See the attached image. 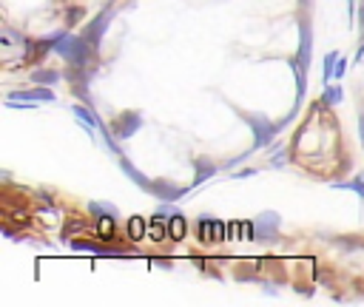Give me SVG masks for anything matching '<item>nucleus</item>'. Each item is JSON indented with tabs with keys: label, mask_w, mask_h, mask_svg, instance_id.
Returning a JSON list of instances; mask_svg holds the SVG:
<instances>
[{
	"label": "nucleus",
	"mask_w": 364,
	"mask_h": 307,
	"mask_svg": "<svg viewBox=\"0 0 364 307\" xmlns=\"http://www.w3.org/2000/svg\"><path fill=\"white\" fill-rule=\"evenodd\" d=\"M54 51L71 65V68H85L91 63V43L82 34H68V31H57V43Z\"/></svg>",
	"instance_id": "nucleus-1"
},
{
	"label": "nucleus",
	"mask_w": 364,
	"mask_h": 307,
	"mask_svg": "<svg viewBox=\"0 0 364 307\" xmlns=\"http://www.w3.org/2000/svg\"><path fill=\"white\" fill-rule=\"evenodd\" d=\"M245 117V122L250 125V134H253V151H259V148H267L273 139H276V134H279V122H273L270 117H264V114H242Z\"/></svg>",
	"instance_id": "nucleus-2"
},
{
	"label": "nucleus",
	"mask_w": 364,
	"mask_h": 307,
	"mask_svg": "<svg viewBox=\"0 0 364 307\" xmlns=\"http://www.w3.org/2000/svg\"><path fill=\"white\" fill-rule=\"evenodd\" d=\"M40 102H54L51 85L20 88V91H9V94H6V105H11V108H37Z\"/></svg>",
	"instance_id": "nucleus-3"
},
{
	"label": "nucleus",
	"mask_w": 364,
	"mask_h": 307,
	"mask_svg": "<svg viewBox=\"0 0 364 307\" xmlns=\"http://www.w3.org/2000/svg\"><path fill=\"white\" fill-rule=\"evenodd\" d=\"M279 225H282V216L276 210H262L253 219V239L256 242H273L279 236Z\"/></svg>",
	"instance_id": "nucleus-4"
},
{
	"label": "nucleus",
	"mask_w": 364,
	"mask_h": 307,
	"mask_svg": "<svg viewBox=\"0 0 364 307\" xmlns=\"http://www.w3.org/2000/svg\"><path fill=\"white\" fill-rule=\"evenodd\" d=\"M139 128H142V114H139V111H122V114H117L114 122H111L114 139H131Z\"/></svg>",
	"instance_id": "nucleus-5"
},
{
	"label": "nucleus",
	"mask_w": 364,
	"mask_h": 307,
	"mask_svg": "<svg viewBox=\"0 0 364 307\" xmlns=\"http://www.w3.org/2000/svg\"><path fill=\"white\" fill-rule=\"evenodd\" d=\"M111 17H114V9H102V11H100L97 17H91V23L85 26L82 37L91 43L94 51L100 48V43H102V37H105V31H108V26H111Z\"/></svg>",
	"instance_id": "nucleus-6"
},
{
	"label": "nucleus",
	"mask_w": 364,
	"mask_h": 307,
	"mask_svg": "<svg viewBox=\"0 0 364 307\" xmlns=\"http://www.w3.org/2000/svg\"><path fill=\"white\" fill-rule=\"evenodd\" d=\"M296 60L310 68V60H313V26L307 17L299 20V48H296Z\"/></svg>",
	"instance_id": "nucleus-7"
},
{
	"label": "nucleus",
	"mask_w": 364,
	"mask_h": 307,
	"mask_svg": "<svg viewBox=\"0 0 364 307\" xmlns=\"http://www.w3.org/2000/svg\"><path fill=\"white\" fill-rule=\"evenodd\" d=\"M148 193H151V196H156L159 202H176V199H182V196L188 193V188L173 185L171 179H151Z\"/></svg>",
	"instance_id": "nucleus-8"
},
{
	"label": "nucleus",
	"mask_w": 364,
	"mask_h": 307,
	"mask_svg": "<svg viewBox=\"0 0 364 307\" xmlns=\"http://www.w3.org/2000/svg\"><path fill=\"white\" fill-rule=\"evenodd\" d=\"M54 43H57V31H54L51 37H46V40H23V45H26L23 63H40V60L54 48Z\"/></svg>",
	"instance_id": "nucleus-9"
},
{
	"label": "nucleus",
	"mask_w": 364,
	"mask_h": 307,
	"mask_svg": "<svg viewBox=\"0 0 364 307\" xmlns=\"http://www.w3.org/2000/svg\"><path fill=\"white\" fill-rule=\"evenodd\" d=\"M216 171H219L216 162H210V159H205V156H196V159H193V188L202 185V182H208V179H213Z\"/></svg>",
	"instance_id": "nucleus-10"
},
{
	"label": "nucleus",
	"mask_w": 364,
	"mask_h": 307,
	"mask_svg": "<svg viewBox=\"0 0 364 307\" xmlns=\"http://www.w3.org/2000/svg\"><path fill=\"white\" fill-rule=\"evenodd\" d=\"M117 162H119L122 173H125V176H128L134 185H139L142 190H148V188H151V179H148V176H145V173H142V171H139V168H136V165H134L128 156H117Z\"/></svg>",
	"instance_id": "nucleus-11"
},
{
	"label": "nucleus",
	"mask_w": 364,
	"mask_h": 307,
	"mask_svg": "<svg viewBox=\"0 0 364 307\" xmlns=\"http://www.w3.org/2000/svg\"><path fill=\"white\" fill-rule=\"evenodd\" d=\"M185 233H188V219H185L182 213H173V216L168 219V236H171L173 242H179V239H185Z\"/></svg>",
	"instance_id": "nucleus-12"
},
{
	"label": "nucleus",
	"mask_w": 364,
	"mask_h": 307,
	"mask_svg": "<svg viewBox=\"0 0 364 307\" xmlns=\"http://www.w3.org/2000/svg\"><path fill=\"white\" fill-rule=\"evenodd\" d=\"M60 77H63V74H60V71H54V68H48V65H46V68H34V71H31V80H34V82H40V85H57V82H60Z\"/></svg>",
	"instance_id": "nucleus-13"
},
{
	"label": "nucleus",
	"mask_w": 364,
	"mask_h": 307,
	"mask_svg": "<svg viewBox=\"0 0 364 307\" xmlns=\"http://www.w3.org/2000/svg\"><path fill=\"white\" fill-rule=\"evenodd\" d=\"M148 236H151L154 242H162V239L168 236V219L156 213V216L148 222Z\"/></svg>",
	"instance_id": "nucleus-14"
},
{
	"label": "nucleus",
	"mask_w": 364,
	"mask_h": 307,
	"mask_svg": "<svg viewBox=\"0 0 364 307\" xmlns=\"http://www.w3.org/2000/svg\"><path fill=\"white\" fill-rule=\"evenodd\" d=\"M88 213H91L94 219H102V216L119 219V210H117V205H105V202H88Z\"/></svg>",
	"instance_id": "nucleus-15"
},
{
	"label": "nucleus",
	"mask_w": 364,
	"mask_h": 307,
	"mask_svg": "<svg viewBox=\"0 0 364 307\" xmlns=\"http://www.w3.org/2000/svg\"><path fill=\"white\" fill-rule=\"evenodd\" d=\"M341 99H344V88H341V85H324L321 102H324L327 108H336V105H341Z\"/></svg>",
	"instance_id": "nucleus-16"
},
{
	"label": "nucleus",
	"mask_w": 364,
	"mask_h": 307,
	"mask_svg": "<svg viewBox=\"0 0 364 307\" xmlns=\"http://www.w3.org/2000/svg\"><path fill=\"white\" fill-rule=\"evenodd\" d=\"M199 239L202 242H216V219L210 216H199Z\"/></svg>",
	"instance_id": "nucleus-17"
},
{
	"label": "nucleus",
	"mask_w": 364,
	"mask_h": 307,
	"mask_svg": "<svg viewBox=\"0 0 364 307\" xmlns=\"http://www.w3.org/2000/svg\"><path fill=\"white\" fill-rule=\"evenodd\" d=\"M145 233H148V222L139 219V216H131V219H128V239H131V242H139Z\"/></svg>",
	"instance_id": "nucleus-18"
},
{
	"label": "nucleus",
	"mask_w": 364,
	"mask_h": 307,
	"mask_svg": "<svg viewBox=\"0 0 364 307\" xmlns=\"http://www.w3.org/2000/svg\"><path fill=\"white\" fill-rule=\"evenodd\" d=\"M333 188H336V190H353L358 199H364V176L350 179V182H333Z\"/></svg>",
	"instance_id": "nucleus-19"
},
{
	"label": "nucleus",
	"mask_w": 364,
	"mask_h": 307,
	"mask_svg": "<svg viewBox=\"0 0 364 307\" xmlns=\"http://www.w3.org/2000/svg\"><path fill=\"white\" fill-rule=\"evenodd\" d=\"M97 230H100V236H102V239H111V236H114V230H117V219H111V216L97 219Z\"/></svg>",
	"instance_id": "nucleus-20"
},
{
	"label": "nucleus",
	"mask_w": 364,
	"mask_h": 307,
	"mask_svg": "<svg viewBox=\"0 0 364 307\" xmlns=\"http://www.w3.org/2000/svg\"><path fill=\"white\" fill-rule=\"evenodd\" d=\"M336 60H338V51H327V54H324V68H321V74H324V80H330V77H333V68H336Z\"/></svg>",
	"instance_id": "nucleus-21"
},
{
	"label": "nucleus",
	"mask_w": 364,
	"mask_h": 307,
	"mask_svg": "<svg viewBox=\"0 0 364 307\" xmlns=\"http://www.w3.org/2000/svg\"><path fill=\"white\" fill-rule=\"evenodd\" d=\"M71 247H77V250H94V253H102L100 247V242H88V239H71Z\"/></svg>",
	"instance_id": "nucleus-22"
},
{
	"label": "nucleus",
	"mask_w": 364,
	"mask_h": 307,
	"mask_svg": "<svg viewBox=\"0 0 364 307\" xmlns=\"http://www.w3.org/2000/svg\"><path fill=\"white\" fill-rule=\"evenodd\" d=\"M284 162H287V151L284 148H276V154H270V165L273 168H282Z\"/></svg>",
	"instance_id": "nucleus-23"
},
{
	"label": "nucleus",
	"mask_w": 364,
	"mask_h": 307,
	"mask_svg": "<svg viewBox=\"0 0 364 307\" xmlns=\"http://www.w3.org/2000/svg\"><path fill=\"white\" fill-rule=\"evenodd\" d=\"M156 213H159V216H165V219H171V216H173V213H179V210L173 208V202H159V205H156Z\"/></svg>",
	"instance_id": "nucleus-24"
},
{
	"label": "nucleus",
	"mask_w": 364,
	"mask_h": 307,
	"mask_svg": "<svg viewBox=\"0 0 364 307\" xmlns=\"http://www.w3.org/2000/svg\"><path fill=\"white\" fill-rule=\"evenodd\" d=\"M85 227H88L85 222H80V219H71V227H68V225L63 227V239H68V233H77V230H85Z\"/></svg>",
	"instance_id": "nucleus-25"
},
{
	"label": "nucleus",
	"mask_w": 364,
	"mask_h": 307,
	"mask_svg": "<svg viewBox=\"0 0 364 307\" xmlns=\"http://www.w3.org/2000/svg\"><path fill=\"white\" fill-rule=\"evenodd\" d=\"M347 65H350V63H347L344 57H338V60H336V68H333V77H336V80H341V77L347 74Z\"/></svg>",
	"instance_id": "nucleus-26"
},
{
	"label": "nucleus",
	"mask_w": 364,
	"mask_h": 307,
	"mask_svg": "<svg viewBox=\"0 0 364 307\" xmlns=\"http://www.w3.org/2000/svg\"><path fill=\"white\" fill-rule=\"evenodd\" d=\"M82 14H85V11H82L80 6H74V9H68V14H65V23H68V26H74V23H77Z\"/></svg>",
	"instance_id": "nucleus-27"
},
{
	"label": "nucleus",
	"mask_w": 364,
	"mask_h": 307,
	"mask_svg": "<svg viewBox=\"0 0 364 307\" xmlns=\"http://www.w3.org/2000/svg\"><path fill=\"white\" fill-rule=\"evenodd\" d=\"M256 173H259L256 168H245V171H239V173H233V176H236V179H247V176H256Z\"/></svg>",
	"instance_id": "nucleus-28"
},
{
	"label": "nucleus",
	"mask_w": 364,
	"mask_h": 307,
	"mask_svg": "<svg viewBox=\"0 0 364 307\" xmlns=\"http://www.w3.org/2000/svg\"><path fill=\"white\" fill-rule=\"evenodd\" d=\"M358 136H361V145H364V114L358 117Z\"/></svg>",
	"instance_id": "nucleus-29"
},
{
	"label": "nucleus",
	"mask_w": 364,
	"mask_h": 307,
	"mask_svg": "<svg viewBox=\"0 0 364 307\" xmlns=\"http://www.w3.org/2000/svg\"><path fill=\"white\" fill-rule=\"evenodd\" d=\"M310 3H313V0H299V6H301V9H307Z\"/></svg>",
	"instance_id": "nucleus-30"
}]
</instances>
